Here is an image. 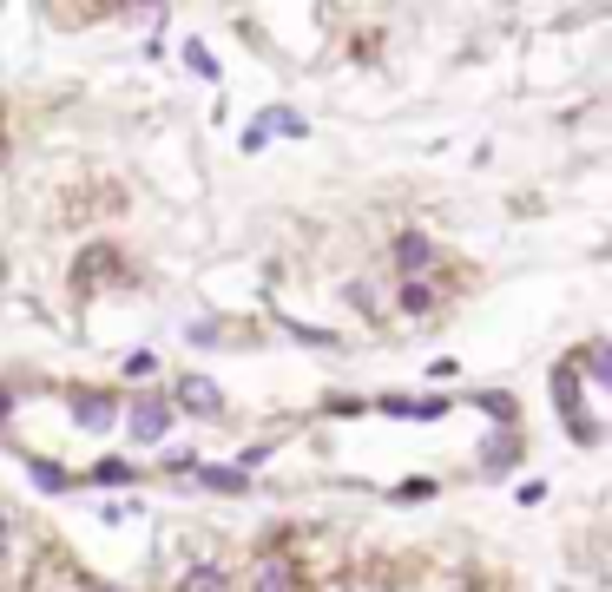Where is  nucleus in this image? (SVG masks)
Segmentation results:
<instances>
[{
	"mask_svg": "<svg viewBox=\"0 0 612 592\" xmlns=\"http://www.w3.org/2000/svg\"><path fill=\"white\" fill-rule=\"evenodd\" d=\"M553 402H560L573 441H580V448H599V421L586 415V389H580V375H573V362H560V369H553Z\"/></svg>",
	"mask_w": 612,
	"mask_h": 592,
	"instance_id": "nucleus-1",
	"label": "nucleus"
},
{
	"mask_svg": "<svg viewBox=\"0 0 612 592\" xmlns=\"http://www.w3.org/2000/svg\"><path fill=\"white\" fill-rule=\"evenodd\" d=\"M389 264H395V283H408V277H435L441 250H435V237H428V231H395Z\"/></svg>",
	"mask_w": 612,
	"mask_h": 592,
	"instance_id": "nucleus-2",
	"label": "nucleus"
},
{
	"mask_svg": "<svg viewBox=\"0 0 612 592\" xmlns=\"http://www.w3.org/2000/svg\"><path fill=\"white\" fill-rule=\"evenodd\" d=\"M172 421H178V415H172V402H165V395H145V402L126 415L132 448H152V441H165V435H172Z\"/></svg>",
	"mask_w": 612,
	"mask_h": 592,
	"instance_id": "nucleus-3",
	"label": "nucleus"
},
{
	"mask_svg": "<svg viewBox=\"0 0 612 592\" xmlns=\"http://www.w3.org/2000/svg\"><path fill=\"white\" fill-rule=\"evenodd\" d=\"M172 402H178V408H191V415H204V421H218V415H224V389L211 382V375H178Z\"/></svg>",
	"mask_w": 612,
	"mask_h": 592,
	"instance_id": "nucleus-4",
	"label": "nucleus"
},
{
	"mask_svg": "<svg viewBox=\"0 0 612 592\" xmlns=\"http://www.w3.org/2000/svg\"><path fill=\"white\" fill-rule=\"evenodd\" d=\"M395 310H402V316H435V310H441V277H408V283H395Z\"/></svg>",
	"mask_w": 612,
	"mask_h": 592,
	"instance_id": "nucleus-5",
	"label": "nucleus"
},
{
	"mask_svg": "<svg viewBox=\"0 0 612 592\" xmlns=\"http://www.w3.org/2000/svg\"><path fill=\"white\" fill-rule=\"evenodd\" d=\"M251 592H303L297 560H264V566L251 573Z\"/></svg>",
	"mask_w": 612,
	"mask_h": 592,
	"instance_id": "nucleus-6",
	"label": "nucleus"
},
{
	"mask_svg": "<svg viewBox=\"0 0 612 592\" xmlns=\"http://www.w3.org/2000/svg\"><path fill=\"white\" fill-rule=\"evenodd\" d=\"M178 592H237V586H231V566L204 560V566H185V579H178Z\"/></svg>",
	"mask_w": 612,
	"mask_h": 592,
	"instance_id": "nucleus-7",
	"label": "nucleus"
},
{
	"mask_svg": "<svg viewBox=\"0 0 612 592\" xmlns=\"http://www.w3.org/2000/svg\"><path fill=\"white\" fill-rule=\"evenodd\" d=\"M73 421L79 428H106L112 421V395L106 389H73Z\"/></svg>",
	"mask_w": 612,
	"mask_h": 592,
	"instance_id": "nucleus-8",
	"label": "nucleus"
},
{
	"mask_svg": "<svg viewBox=\"0 0 612 592\" xmlns=\"http://www.w3.org/2000/svg\"><path fill=\"white\" fill-rule=\"evenodd\" d=\"M514 461H520V441H514V428H507V435H487V441H481V468H487V474H507Z\"/></svg>",
	"mask_w": 612,
	"mask_h": 592,
	"instance_id": "nucleus-9",
	"label": "nucleus"
},
{
	"mask_svg": "<svg viewBox=\"0 0 612 592\" xmlns=\"http://www.w3.org/2000/svg\"><path fill=\"white\" fill-rule=\"evenodd\" d=\"M27 474H33V487H40V494H73V487H79L60 461H27Z\"/></svg>",
	"mask_w": 612,
	"mask_h": 592,
	"instance_id": "nucleus-10",
	"label": "nucleus"
},
{
	"mask_svg": "<svg viewBox=\"0 0 612 592\" xmlns=\"http://www.w3.org/2000/svg\"><path fill=\"white\" fill-rule=\"evenodd\" d=\"M573 375H586V382H606V375H612V349H606V343H586L580 356H573Z\"/></svg>",
	"mask_w": 612,
	"mask_h": 592,
	"instance_id": "nucleus-11",
	"label": "nucleus"
},
{
	"mask_svg": "<svg viewBox=\"0 0 612 592\" xmlns=\"http://www.w3.org/2000/svg\"><path fill=\"white\" fill-rule=\"evenodd\" d=\"M191 481H204L211 494H244L251 474H237V468H191Z\"/></svg>",
	"mask_w": 612,
	"mask_h": 592,
	"instance_id": "nucleus-12",
	"label": "nucleus"
},
{
	"mask_svg": "<svg viewBox=\"0 0 612 592\" xmlns=\"http://www.w3.org/2000/svg\"><path fill=\"white\" fill-rule=\"evenodd\" d=\"M139 481V468H132V461H99L93 474H86V487H132Z\"/></svg>",
	"mask_w": 612,
	"mask_h": 592,
	"instance_id": "nucleus-13",
	"label": "nucleus"
},
{
	"mask_svg": "<svg viewBox=\"0 0 612 592\" xmlns=\"http://www.w3.org/2000/svg\"><path fill=\"white\" fill-rule=\"evenodd\" d=\"M343 303H349V310H362V316H382L376 310V283H369V277H349L343 283Z\"/></svg>",
	"mask_w": 612,
	"mask_h": 592,
	"instance_id": "nucleus-14",
	"label": "nucleus"
},
{
	"mask_svg": "<svg viewBox=\"0 0 612 592\" xmlns=\"http://www.w3.org/2000/svg\"><path fill=\"white\" fill-rule=\"evenodd\" d=\"M481 408H487V421H494V428H514V415H520L514 395H501V389H487V395H481Z\"/></svg>",
	"mask_w": 612,
	"mask_h": 592,
	"instance_id": "nucleus-15",
	"label": "nucleus"
},
{
	"mask_svg": "<svg viewBox=\"0 0 612 592\" xmlns=\"http://www.w3.org/2000/svg\"><path fill=\"white\" fill-rule=\"evenodd\" d=\"M264 132H283V139H303V119L290 106H270L264 112Z\"/></svg>",
	"mask_w": 612,
	"mask_h": 592,
	"instance_id": "nucleus-16",
	"label": "nucleus"
},
{
	"mask_svg": "<svg viewBox=\"0 0 612 592\" xmlns=\"http://www.w3.org/2000/svg\"><path fill=\"white\" fill-rule=\"evenodd\" d=\"M185 66H191V73H198V79H218V60H211V53H204L198 40H191V47H185Z\"/></svg>",
	"mask_w": 612,
	"mask_h": 592,
	"instance_id": "nucleus-17",
	"label": "nucleus"
},
{
	"mask_svg": "<svg viewBox=\"0 0 612 592\" xmlns=\"http://www.w3.org/2000/svg\"><path fill=\"white\" fill-rule=\"evenodd\" d=\"M119 369H126V375H132V382H139V375H152V369H158V356H152V349H132V356H126V362H119Z\"/></svg>",
	"mask_w": 612,
	"mask_h": 592,
	"instance_id": "nucleus-18",
	"label": "nucleus"
},
{
	"mask_svg": "<svg viewBox=\"0 0 612 592\" xmlns=\"http://www.w3.org/2000/svg\"><path fill=\"white\" fill-rule=\"evenodd\" d=\"M264 145H270V132H264V119H257V125H244V152H264Z\"/></svg>",
	"mask_w": 612,
	"mask_h": 592,
	"instance_id": "nucleus-19",
	"label": "nucleus"
},
{
	"mask_svg": "<svg viewBox=\"0 0 612 592\" xmlns=\"http://www.w3.org/2000/svg\"><path fill=\"white\" fill-rule=\"evenodd\" d=\"M7 546H14V533H7V514H0V560H7Z\"/></svg>",
	"mask_w": 612,
	"mask_h": 592,
	"instance_id": "nucleus-20",
	"label": "nucleus"
},
{
	"mask_svg": "<svg viewBox=\"0 0 612 592\" xmlns=\"http://www.w3.org/2000/svg\"><path fill=\"white\" fill-rule=\"evenodd\" d=\"M79 592H119V586H99V579H79Z\"/></svg>",
	"mask_w": 612,
	"mask_h": 592,
	"instance_id": "nucleus-21",
	"label": "nucleus"
}]
</instances>
